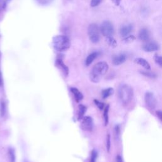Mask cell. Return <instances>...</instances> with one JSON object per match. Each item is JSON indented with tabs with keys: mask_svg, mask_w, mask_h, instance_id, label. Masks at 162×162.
<instances>
[{
	"mask_svg": "<svg viewBox=\"0 0 162 162\" xmlns=\"http://www.w3.org/2000/svg\"><path fill=\"white\" fill-rule=\"evenodd\" d=\"M108 70V65L105 61L96 63L90 73V79L94 83L99 82Z\"/></svg>",
	"mask_w": 162,
	"mask_h": 162,
	"instance_id": "1",
	"label": "cell"
},
{
	"mask_svg": "<svg viewBox=\"0 0 162 162\" xmlns=\"http://www.w3.org/2000/svg\"><path fill=\"white\" fill-rule=\"evenodd\" d=\"M3 85V77H2V74L0 72V87L2 86Z\"/></svg>",
	"mask_w": 162,
	"mask_h": 162,
	"instance_id": "35",
	"label": "cell"
},
{
	"mask_svg": "<svg viewBox=\"0 0 162 162\" xmlns=\"http://www.w3.org/2000/svg\"><path fill=\"white\" fill-rule=\"evenodd\" d=\"M112 1L116 6H119L120 3V0H112Z\"/></svg>",
	"mask_w": 162,
	"mask_h": 162,
	"instance_id": "33",
	"label": "cell"
},
{
	"mask_svg": "<svg viewBox=\"0 0 162 162\" xmlns=\"http://www.w3.org/2000/svg\"><path fill=\"white\" fill-rule=\"evenodd\" d=\"M98 156V153L96 150H93L91 153V162H96V159Z\"/></svg>",
	"mask_w": 162,
	"mask_h": 162,
	"instance_id": "29",
	"label": "cell"
},
{
	"mask_svg": "<svg viewBox=\"0 0 162 162\" xmlns=\"http://www.w3.org/2000/svg\"><path fill=\"white\" fill-rule=\"evenodd\" d=\"M71 92L74 94V96H75V99L76 101L79 103L84 98V96L82 95V94L76 87H72L71 88Z\"/></svg>",
	"mask_w": 162,
	"mask_h": 162,
	"instance_id": "14",
	"label": "cell"
},
{
	"mask_svg": "<svg viewBox=\"0 0 162 162\" xmlns=\"http://www.w3.org/2000/svg\"><path fill=\"white\" fill-rule=\"evenodd\" d=\"M6 113V104L3 100L0 102V115L1 117H4Z\"/></svg>",
	"mask_w": 162,
	"mask_h": 162,
	"instance_id": "19",
	"label": "cell"
},
{
	"mask_svg": "<svg viewBox=\"0 0 162 162\" xmlns=\"http://www.w3.org/2000/svg\"><path fill=\"white\" fill-rule=\"evenodd\" d=\"M106 41L108 43V44L112 48H115L117 46V41L112 36L107 37L106 39Z\"/></svg>",
	"mask_w": 162,
	"mask_h": 162,
	"instance_id": "18",
	"label": "cell"
},
{
	"mask_svg": "<svg viewBox=\"0 0 162 162\" xmlns=\"http://www.w3.org/2000/svg\"><path fill=\"white\" fill-rule=\"evenodd\" d=\"M53 46L58 51H65L69 49L71 42L68 37L63 35L56 36L53 38Z\"/></svg>",
	"mask_w": 162,
	"mask_h": 162,
	"instance_id": "2",
	"label": "cell"
},
{
	"mask_svg": "<svg viewBox=\"0 0 162 162\" xmlns=\"http://www.w3.org/2000/svg\"><path fill=\"white\" fill-rule=\"evenodd\" d=\"M102 0H91V6L92 7H96L97 6H98Z\"/></svg>",
	"mask_w": 162,
	"mask_h": 162,
	"instance_id": "30",
	"label": "cell"
},
{
	"mask_svg": "<svg viewBox=\"0 0 162 162\" xmlns=\"http://www.w3.org/2000/svg\"><path fill=\"white\" fill-rule=\"evenodd\" d=\"M116 159H117V162H123L122 158L120 155H118V156H117Z\"/></svg>",
	"mask_w": 162,
	"mask_h": 162,
	"instance_id": "34",
	"label": "cell"
},
{
	"mask_svg": "<svg viewBox=\"0 0 162 162\" xmlns=\"http://www.w3.org/2000/svg\"><path fill=\"white\" fill-rule=\"evenodd\" d=\"M126 59L127 56L125 54H120L113 58L112 63L114 65H119L123 63L126 61Z\"/></svg>",
	"mask_w": 162,
	"mask_h": 162,
	"instance_id": "11",
	"label": "cell"
},
{
	"mask_svg": "<svg viewBox=\"0 0 162 162\" xmlns=\"http://www.w3.org/2000/svg\"><path fill=\"white\" fill-rule=\"evenodd\" d=\"M81 128L84 131L91 132L93 128V120L91 117L86 116L82 118Z\"/></svg>",
	"mask_w": 162,
	"mask_h": 162,
	"instance_id": "7",
	"label": "cell"
},
{
	"mask_svg": "<svg viewBox=\"0 0 162 162\" xmlns=\"http://www.w3.org/2000/svg\"><path fill=\"white\" fill-rule=\"evenodd\" d=\"M154 60L155 61V63L158 65L162 68V56L158 55V54H155L154 55Z\"/></svg>",
	"mask_w": 162,
	"mask_h": 162,
	"instance_id": "22",
	"label": "cell"
},
{
	"mask_svg": "<svg viewBox=\"0 0 162 162\" xmlns=\"http://www.w3.org/2000/svg\"><path fill=\"white\" fill-rule=\"evenodd\" d=\"M159 48L158 44L154 42H148L143 46V49L146 52H152L158 50Z\"/></svg>",
	"mask_w": 162,
	"mask_h": 162,
	"instance_id": "9",
	"label": "cell"
},
{
	"mask_svg": "<svg viewBox=\"0 0 162 162\" xmlns=\"http://www.w3.org/2000/svg\"><path fill=\"white\" fill-rule=\"evenodd\" d=\"M156 115L158 117V118L160 119V120L162 121V111L156 112Z\"/></svg>",
	"mask_w": 162,
	"mask_h": 162,
	"instance_id": "32",
	"label": "cell"
},
{
	"mask_svg": "<svg viewBox=\"0 0 162 162\" xmlns=\"http://www.w3.org/2000/svg\"><path fill=\"white\" fill-rule=\"evenodd\" d=\"M36 1L41 6H47L51 4L54 0H36Z\"/></svg>",
	"mask_w": 162,
	"mask_h": 162,
	"instance_id": "23",
	"label": "cell"
},
{
	"mask_svg": "<svg viewBox=\"0 0 162 162\" xmlns=\"http://www.w3.org/2000/svg\"><path fill=\"white\" fill-rule=\"evenodd\" d=\"M94 103H95L96 105L99 108V109H100V110H103V109H104L105 105H104V103H102V102H99L98 100H94Z\"/></svg>",
	"mask_w": 162,
	"mask_h": 162,
	"instance_id": "28",
	"label": "cell"
},
{
	"mask_svg": "<svg viewBox=\"0 0 162 162\" xmlns=\"http://www.w3.org/2000/svg\"><path fill=\"white\" fill-rule=\"evenodd\" d=\"M141 74H143V76H146V77H149V78H152V79L156 78V76H157L154 73L150 72H147V71H141Z\"/></svg>",
	"mask_w": 162,
	"mask_h": 162,
	"instance_id": "26",
	"label": "cell"
},
{
	"mask_svg": "<svg viewBox=\"0 0 162 162\" xmlns=\"http://www.w3.org/2000/svg\"><path fill=\"white\" fill-rule=\"evenodd\" d=\"M111 147V141H110V134H108L107 137V149L108 152H110Z\"/></svg>",
	"mask_w": 162,
	"mask_h": 162,
	"instance_id": "27",
	"label": "cell"
},
{
	"mask_svg": "<svg viewBox=\"0 0 162 162\" xmlns=\"http://www.w3.org/2000/svg\"><path fill=\"white\" fill-rule=\"evenodd\" d=\"M108 112H109V105H108L104 109V120H105V125L107 126L108 123Z\"/></svg>",
	"mask_w": 162,
	"mask_h": 162,
	"instance_id": "20",
	"label": "cell"
},
{
	"mask_svg": "<svg viewBox=\"0 0 162 162\" xmlns=\"http://www.w3.org/2000/svg\"><path fill=\"white\" fill-rule=\"evenodd\" d=\"M144 100L148 108L151 110H154L156 108L157 105V100L153 93L151 92H146L144 96Z\"/></svg>",
	"mask_w": 162,
	"mask_h": 162,
	"instance_id": "6",
	"label": "cell"
},
{
	"mask_svg": "<svg viewBox=\"0 0 162 162\" xmlns=\"http://www.w3.org/2000/svg\"><path fill=\"white\" fill-rule=\"evenodd\" d=\"M139 38L140 40L143 41H146L149 38V34L148 29H142L139 33Z\"/></svg>",
	"mask_w": 162,
	"mask_h": 162,
	"instance_id": "13",
	"label": "cell"
},
{
	"mask_svg": "<svg viewBox=\"0 0 162 162\" xmlns=\"http://www.w3.org/2000/svg\"><path fill=\"white\" fill-rule=\"evenodd\" d=\"M6 7V1L5 0H0V12L3 11Z\"/></svg>",
	"mask_w": 162,
	"mask_h": 162,
	"instance_id": "31",
	"label": "cell"
},
{
	"mask_svg": "<svg viewBox=\"0 0 162 162\" xmlns=\"http://www.w3.org/2000/svg\"><path fill=\"white\" fill-rule=\"evenodd\" d=\"M133 29V27L131 24L122 26L120 30V34L122 37H127L129 35Z\"/></svg>",
	"mask_w": 162,
	"mask_h": 162,
	"instance_id": "10",
	"label": "cell"
},
{
	"mask_svg": "<svg viewBox=\"0 0 162 162\" xmlns=\"http://www.w3.org/2000/svg\"><path fill=\"white\" fill-rule=\"evenodd\" d=\"M99 55V53L98 52H93L92 53H91L86 58V66H89L92 63V61L98 57Z\"/></svg>",
	"mask_w": 162,
	"mask_h": 162,
	"instance_id": "15",
	"label": "cell"
},
{
	"mask_svg": "<svg viewBox=\"0 0 162 162\" xmlns=\"http://www.w3.org/2000/svg\"><path fill=\"white\" fill-rule=\"evenodd\" d=\"M86 107L84 105H80L79 106V112H78V120H81L86 112Z\"/></svg>",
	"mask_w": 162,
	"mask_h": 162,
	"instance_id": "17",
	"label": "cell"
},
{
	"mask_svg": "<svg viewBox=\"0 0 162 162\" xmlns=\"http://www.w3.org/2000/svg\"><path fill=\"white\" fill-rule=\"evenodd\" d=\"M55 65H56V67L63 73L65 77H67L68 76L69 72V68L65 65L62 59L57 58L55 62Z\"/></svg>",
	"mask_w": 162,
	"mask_h": 162,
	"instance_id": "8",
	"label": "cell"
},
{
	"mask_svg": "<svg viewBox=\"0 0 162 162\" xmlns=\"http://www.w3.org/2000/svg\"><path fill=\"white\" fill-rule=\"evenodd\" d=\"M136 39V37L133 35H130V36H128L127 37H125L123 39V41L125 43H131L132 42H133L134 41H135Z\"/></svg>",
	"mask_w": 162,
	"mask_h": 162,
	"instance_id": "25",
	"label": "cell"
},
{
	"mask_svg": "<svg viewBox=\"0 0 162 162\" xmlns=\"http://www.w3.org/2000/svg\"><path fill=\"white\" fill-rule=\"evenodd\" d=\"M134 62L136 63L139 65L142 66L143 67H144L146 70H149L151 69V66H150L149 63L144 58H136L134 60Z\"/></svg>",
	"mask_w": 162,
	"mask_h": 162,
	"instance_id": "12",
	"label": "cell"
},
{
	"mask_svg": "<svg viewBox=\"0 0 162 162\" xmlns=\"http://www.w3.org/2000/svg\"><path fill=\"white\" fill-rule=\"evenodd\" d=\"M118 96L122 103L124 105H127L131 102L133 98V89L130 86L123 84L119 88Z\"/></svg>",
	"mask_w": 162,
	"mask_h": 162,
	"instance_id": "3",
	"label": "cell"
},
{
	"mask_svg": "<svg viewBox=\"0 0 162 162\" xmlns=\"http://www.w3.org/2000/svg\"><path fill=\"white\" fill-rule=\"evenodd\" d=\"M88 36L91 41L93 43H97L100 41L99 28L96 24H92L88 27Z\"/></svg>",
	"mask_w": 162,
	"mask_h": 162,
	"instance_id": "4",
	"label": "cell"
},
{
	"mask_svg": "<svg viewBox=\"0 0 162 162\" xmlns=\"http://www.w3.org/2000/svg\"><path fill=\"white\" fill-rule=\"evenodd\" d=\"M8 157L10 162H15V153L13 148L8 149Z\"/></svg>",
	"mask_w": 162,
	"mask_h": 162,
	"instance_id": "21",
	"label": "cell"
},
{
	"mask_svg": "<svg viewBox=\"0 0 162 162\" xmlns=\"http://www.w3.org/2000/svg\"><path fill=\"white\" fill-rule=\"evenodd\" d=\"M102 34L106 38L111 37L114 34V28L112 24L109 21L103 22L100 27Z\"/></svg>",
	"mask_w": 162,
	"mask_h": 162,
	"instance_id": "5",
	"label": "cell"
},
{
	"mask_svg": "<svg viewBox=\"0 0 162 162\" xmlns=\"http://www.w3.org/2000/svg\"><path fill=\"white\" fill-rule=\"evenodd\" d=\"M120 138V128L118 125L115 127V138L116 140L118 141Z\"/></svg>",
	"mask_w": 162,
	"mask_h": 162,
	"instance_id": "24",
	"label": "cell"
},
{
	"mask_svg": "<svg viewBox=\"0 0 162 162\" xmlns=\"http://www.w3.org/2000/svg\"><path fill=\"white\" fill-rule=\"evenodd\" d=\"M113 93H114V90L112 87H109L106 89H104V90H103L102 93V98L103 99H106V98H108V97H110V96H112Z\"/></svg>",
	"mask_w": 162,
	"mask_h": 162,
	"instance_id": "16",
	"label": "cell"
}]
</instances>
